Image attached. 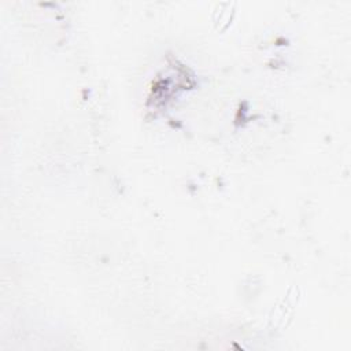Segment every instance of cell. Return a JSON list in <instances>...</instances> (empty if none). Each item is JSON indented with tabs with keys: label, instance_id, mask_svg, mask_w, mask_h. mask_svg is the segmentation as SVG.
<instances>
[{
	"label": "cell",
	"instance_id": "obj_1",
	"mask_svg": "<svg viewBox=\"0 0 351 351\" xmlns=\"http://www.w3.org/2000/svg\"><path fill=\"white\" fill-rule=\"evenodd\" d=\"M299 293L296 288H291L287 292V296L280 302V304L273 310V314L270 315V326L271 328H282L285 325L287 319H291L293 308L298 303Z\"/></svg>",
	"mask_w": 351,
	"mask_h": 351
}]
</instances>
